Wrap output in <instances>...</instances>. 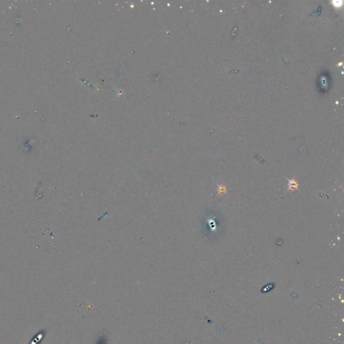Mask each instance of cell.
I'll use <instances>...</instances> for the list:
<instances>
[{"label": "cell", "instance_id": "1", "mask_svg": "<svg viewBox=\"0 0 344 344\" xmlns=\"http://www.w3.org/2000/svg\"><path fill=\"white\" fill-rule=\"evenodd\" d=\"M45 335L46 330H42L39 331L31 339L28 344H40L42 342Z\"/></svg>", "mask_w": 344, "mask_h": 344}, {"label": "cell", "instance_id": "2", "mask_svg": "<svg viewBox=\"0 0 344 344\" xmlns=\"http://www.w3.org/2000/svg\"><path fill=\"white\" fill-rule=\"evenodd\" d=\"M286 178H287V177H286ZM287 180L288 181V188L287 190V192L289 191V190L294 191L296 190L299 191V190H298L299 184H298V182H297V180H296L294 178L291 179V180H289V179L287 178ZM299 192H300V191H299Z\"/></svg>", "mask_w": 344, "mask_h": 344}, {"label": "cell", "instance_id": "3", "mask_svg": "<svg viewBox=\"0 0 344 344\" xmlns=\"http://www.w3.org/2000/svg\"><path fill=\"white\" fill-rule=\"evenodd\" d=\"M226 192V188L223 186H219V194L225 193Z\"/></svg>", "mask_w": 344, "mask_h": 344}]
</instances>
